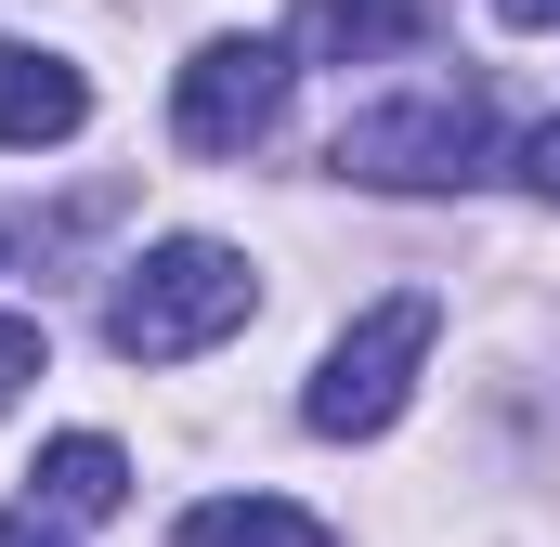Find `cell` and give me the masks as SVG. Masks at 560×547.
<instances>
[{
    "label": "cell",
    "instance_id": "cell-1",
    "mask_svg": "<svg viewBox=\"0 0 560 547\" xmlns=\"http://www.w3.org/2000/svg\"><path fill=\"white\" fill-rule=\"evenodd\" d=\"M261 313V274L235 261L222 235H170V248H143L118 274V300H105V339L131 352V365H183V352H209V339H235Z\"/></svg>",
    "mask_w": 560,
    "mask_h": 547
},
{
    "label": "cell",
    "instance_id": "cell-12",
    "mask_svg": "<svg viewBox=\"0 0 560 547\" xmlns=\"http://www.w3.org/2000/svg\"><path fill=\"white\" fill-rule=\"evenodd\" d=\"M495 13H509V26H560V0H495Z\"/></svg>",
    "mask_w": 560,
    "mask_h": 547
},
{
    "label": "cell",
    "instance_id": "cell-6",
    "mask_svg": "<svg viewBox=\"0 0 560 547\" xmlns=\"http://www.w3.org/2000/svg\"><path fill=\"white\" fill-rule=\"evenodd\" d=\"M430 0H300V53L313 66H378V53H418Z\"/></svg>",
    "mask_w": 560,
    "mask_h": 547
},
{
    "label": "cell",
    "instance_id": "cell-4",
    "mask_svg": "<svg viewBox=\"0 0 560 547\" xmlns=\"http://www.w3.org/2000/svg\"><path fill=\"white\" fill-rule=\"evenodd\" d=\"M287 118V39H196V66L170 79V131L183 156H248V143Z\"/></svg>",
    "mask_w": 560,
    "mask_h": 547
},
{
    "label": "cell",
    "instance_id": "cell-8",
    "mask_svg": "<svg viewBox=\"0 0 560 547\" xmlns=\"http://www.w3.org/2000/svg\"><path fill=\"white\" fill-rule=\"evenodd\" d=\"M183 547H339V535L287 496H209V509H183Z\"/></svg>",
    "mask_w": 560,
    "mask_h": 547
},
{
    "label": "cell",
    "instance_id": "cell-7",
    "mask_svg": "<svg viewBox=\"0 0 560 547\" xmlns=\"http://www.w3.org/2000/svg\"><path fill=\"white\" fill-rule=\"evenodd\" d=\"M26 482H39V509H52V522H105V509L131 496V456H118L105 430H66V443H39V469H26Z\"/></svg>",
    "mask_w": 560,
    "mask_h": 547
},
{
    "label": "cell",
    "instance_id": "cell-11",
    "mask_svg": "<svg viewBox=\"0 0 560 547\" xmlns=\"http://www.w3.org/2000/svg\"><path fill=\"white\" fill-rule=\"evenodd\" d=\"M0 547H66V522L52 509H0Z\"/></svg>",
    "mask_w": 560,
    "mask_h": 547
},
{
    "label": "cell",
    "instance_id": "cell-10",
    "mask_svg": "<svg viewBox=\"0 0 560 547\" xmlns=\"http://www.w3.org/2000/svg\"><path fill=\"white\" fill-rule=\"evenodd\" d=\"M522 183H535V196H548V209H560V118H548V131H535V143H522Z\"/></svg>",
    "mask_w": 560,
    "mask_h": 547
},
{
    "label": "cell",
    "instance_id": "cell-3",
    "mask_svg": "<svg viewBox=\"0 0 560 547\" xmlns=\"http://www.w3.org/2000/svg\"><path fill=\"white\" fill-rule=\"evenodd\" d=\"M430 339H443V300H418V287H392L378 313H352V326L326 339V365H313V392H300V417H313L326 443H378V430L405 417V392H418Z\"/></svg>",
    "mask_w": 560,
    "mask_h": 547
},
{
    "label": "cell",
    "instance_id": "cell-9",
    "mask_svg": "<svg viewBox=\"0 0 560 547\" xmlns=\"http://www.w3.org/2000/svg\"><path fill=\"white\" fill-rule=\"evenodd\" d=\"M39 379V313H0V405Z\"/></svg>",
    "mask_w": 560,
    "mask_h": 547
},
{
    "label": "cell",
    "instance_id": "cell-5",
    "mask_svg": "<svg viewBox=\"0 0 560 547\" xmlns=\"http://www.w3.org/2000/svg\"><path fill=\"white\" fill-rule=\"evenodd\" d=\"M79 118H92V79H79L66 53H39V39H0V143L39 156V143L79 131Z\"/></svg>",
    "mask_w": 560,
    "mask_h": 547
},
{
    "label": "cell",
    "instance_id": "cell-2",
    "mask_svg": "<svg viewBox=\"0 0 560 547\" xmlns=\"http://www.w3.org/2000/svg\"><path fill=\"white\" fill-rule=\"evenodd\" d=\"M482 143H495L482 79H418V92H392V105H352L339 143H326V170H339V183H378V196H443V183L482 170Z\"/></svg>",
    "mask_w": 560,
    "mask_h": 547
}]
</instances>
